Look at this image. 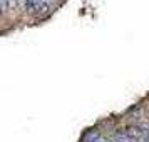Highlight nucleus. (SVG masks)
<instances>
[{"label": "nucleus", "mask_w": 149, "mask_h": 142, "mask_svg": "<svg viewBox=\"0 0 149 142\" xmlns=\"http://www.w3.org/2000/svg\"><path fill=\"white\" fill-rule=\"evenodd\" d=\"M45 2H47V3H49V5H50V3H54V2H55V0H45Z\"/></svg>", "instance_id": "nucleus-3"}, {"label": "nucleus", "mask_w": 149, "mask_h": 142, "mask_svg": "<svg viewBox=\"0 0 149 142\" xmlns=\"http://www.w3.org/2000/svg\"><path fill=\"white\" fill-rule=\"evenodd\" d=\"M15 3H17V0H2V8L8 10V8L15 7Z\"/></svg>", "instance_id": "nucleus-2"}, {"label": "nucleus", "mask_w": 149, "mask_h": 142, "mask_svg": "<svg viewBox=\"0 0 149 142\" xmlns=\"http://www.w3.org/2000/svg\"><path fill=\"white\" fill-rule=\"evenodd\" d=\"M24 3L30 14H45L49 10V3L45 0H24Z\"/></svg>", "instance_id": "nucleus-1"}]
</instances>
